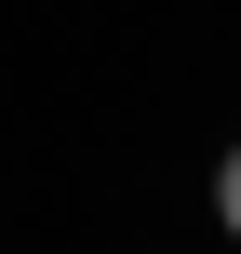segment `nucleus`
Masks as SVG:
<instances>
[{"label":"nucleus","mask_w":241,"mask_h":254,"mask_svg":"<svg viewBox=\"0 0 241 254\" xmlns=\"http://www.w3.org/2000/svg\"><path fill=\"white\" fill-rule=\"evenodd\" d=\"M215 228H228V241H241V147H228V161H215Z\"/></svg>","instance_id":"1"}]
</instances>
